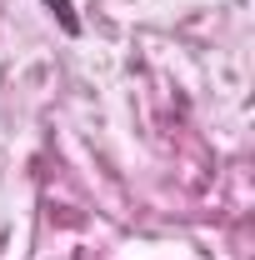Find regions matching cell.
Masks as SVG:
<instances>
[{"label": "cell", "instance_id": "6da1fadb", "mask_svg": "<svg viewBox=\"0 0 255 260\" xmlns=\"http://www.w3.org/2000/svg\"><path fill=\"white\" fill-rule=\"evenodd\" d=\"M45 5L55 10V20H60V25H65V30H70V35L80 30V20H75V10H70V0H45Z\"/></svg>", "mask_w": 255, "mask_h": 260}]
</instances>
